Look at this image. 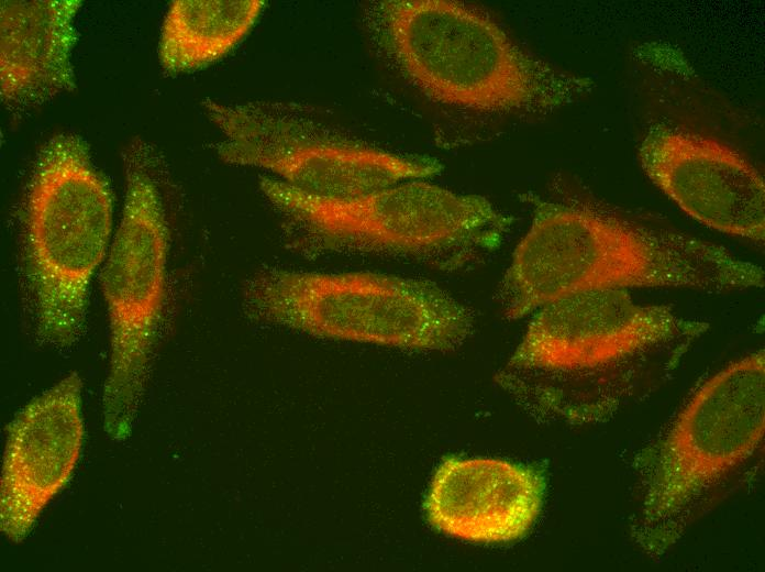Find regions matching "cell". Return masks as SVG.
<instances>
[{
	"mask_svg": "<svg viewBox=\"0 0 765 572\" xmlns=\"http://www.w3.org/2000/svg\"><path fill=\"white\" fill-rule=\"evenodd\" d=\"M708 328L624 289L578 293L533 312L500 383L537 417L606 421L665 384Z\"/></svg>",
	"mask_w": 765,
	"mask_h": 572,
	"instance_id": "obj_1",
	"label": "cell"
},
{
	"mask_svg": "<svg viewBox=\"0 0 765 572\" xmlns=\"http://www.w3.org/2000/svg\"><path fill=\"white\" fill-rule=\"evenodd\" d=\"M533 218L498 297L511 319L578 293L687 287L719 293L763 287L764 272L724 248L611 212L530 196Z\"/></svg>",
	"mask_w": 765,
	"mask_h": 572,
	"instance_id": "obj_2",
	"label": "cell"
},
{
	"mask_svg": "<svg viewBox=\"0 0 765 572\" xmlns=\"http://www.w3.org/2000/svg\"><path fill=\"white\" fill-rule=\"evenodd\" d=\"M369 25L402 75L431 99L489 112L542 111L591 87L518 46L494 21L445 0H386Z\"/></svg>",
	"mask_w": 765,
	"mask_h": 572,
	"instance_id": "obj_3",
	"label": "cell"
},
{
	"mask_svg": "<svg viewBox=\"0 0 765 572\" xmlns=\"http://www.w3.org/2000/svg\"><path fill=\"white\" fill-rule=\"evenodd\" d=\"M764 350L720 371L692 396L643 462L633 535L661 554L709 496L758 450L765 430Z\"/></svg>",
	"mask_w": 765,
	"mask_h": 572,
	"instance_id": "obj_4",
	"label": "cell"
},
{
	"mask_svg": "<svg viewBox=\"0 0 765 572\" xmlns=\"http://www.w3.org/2000/svg\"><path fill=\"white\" fill-rule=\"evenodd\" d=\"M113 199L87 143L59 134L41 150L24 209L25 274L40 336L73 344L84 329L91 278L103 261Z\"/></svg>",
	"mask_w": 765,
	"mask_h": 572,
	"instance_id": "obj_5",
	"label": "cell"
},
{
	"mask_svg": "<svg viewBox=\"0 0 765 572\" xmlns=\"http://www.w3.org/2000/svg\"><path fill=\"white\" fill-rule=\"evenodd\" d=\"M245 304L254 317L329 339L446 351L469 336L468 310L432 282L351 272L271 270Z\"/></svg>",
	"mask_w": 765,
	"mask_h": 572,
	"instance_id": "obj_6",
	"label": "cell"
},
{
	"mask_svg": "<svg viewBox=\"0 0 765 572\" xmlns=\"http://www.w3.org/2000/svg\"><path fill=\"white\" fill-rule=\"evenodd\" d=\"M259 187L273 207L324 249L437 256L491 249L511 218L487 198L413 179L348 199H326L270 177Z\"/></svg>",
	"mask_w": 765,
	"mask_h": 572,
	"instance_id": "obj_7",
	"label": "cell"
},
{
	"mask_svg": "<svg viewBox=\"0 0 765 572\" xmlns=\"http://www.w3.org/2000/svg\"><path fill=\"white\" fill-rule=\"evenodd\" d=\"M141 160L129 157L122 219L101 276L111 341L102 408L104 429L117 440L131 432L165 301L168 229Z\"/></svg>",
	"mask_w": 765,
	"mask_h": 572,
	"instance_id": "obj_8",
	"label": "cell"
},
{
	"mask_svg": "<svg viewBox=\"0 0 765 572\" xmlns=\"http://www.w3.org/2000/svg\"><path fill=\"white\" fill-rule=\"evenodd\" d=\"M203 106L225 136L217 146L222 161L269 170L309 195L348 199L441 170L431 158L328 135L253 106L212 100Z\"/></svg>",
	"mask_w": 765,
	"mask_h": 572,
	"instance_id": "obj_9",
	"label": "cell"
},
{
	"mask_svg": "<svg viewBox=\"0 0 765 572\" xmlns=\"http://www.w3.org/2000/svg\"><path fill=\"white\" fill-rule=\"evenodd\" d=\"M639 156L648 178L690 217L723 233L764 241V179L739 152L710 138L655 125Z\"/></svg>",
	"mask_w": 765,
	"mask_h": 572,
	"instance_id": "obj_10",
	"label": "cell"
},
{
	"mask_svg": "<svg viewBox=\"0 0 765 572\" xmlns=\"http://www.w3.org/2000/svg\"><path fill=\"white\" fill-rule=\"evenodd\" d=\"M84 433L77 373L35 397L11 421L0 483V526L10 540H23L45 506L68 483Z\"/></svg>",
	"mask_w": 765,
	"mask_h": 572,
	"instance_id": "obj_11",
	"label": "cell"
},
{
	"mask_svg": "<svg viewBox=\"0 0 765 572\" xmlns=\"http://www.w3.org/2000/svg\"><path fill=\"white\" fill-rule=\"evenodd\" d=\"M543 473L528 464L491 458L445 459L430 483L424 514L436 530L472 542L524 537L545 496Z\"/></svg>",
	"mask_w": 765,
	"mask_h": 572,
	"instance_id": "obj_12",
	"label": "cell"
},
{
	"mask_svg": "<svg viewBox=\"0 0 765 572\" xmlns=\"http://www.w3.org/2000/svg\"><path fill=\"white\" fill-rule=\"evenodd\" d=\"M1 97L20 107L76 87L70 63L79 0L0 2Z\"/></svg>",
	"mask_w": 765,
	"mask_h": 572,
	"instance_id": "obj_13",
	"label": "cell"
},
{
	"mask_svg": "<svg viewBox=\"0 0 765 572\" xmlns=\"http://www.w3.org/2000/svg\"><path fill=\"white\" fill-rule=\"evenodd\" d=\"M264 7L262 0L173 1L159 38L163 68L186 73L220 59L248 33Z\"/></svg>",
	"mask_w": 765,
	"mask_h": 572,
	"instance_id": "obj_14",
	"label": "cell"
}]
</instances>
